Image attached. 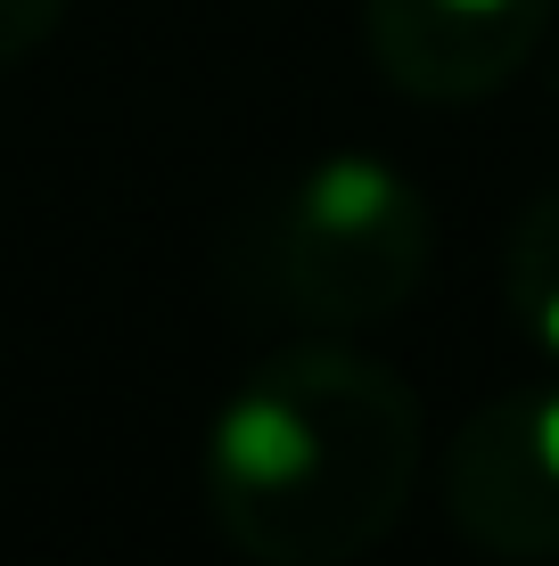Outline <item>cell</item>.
Instances as JSON below:
<instances>
[{
	"label": "cell",
	"mask_w": 559,
	"mask_h": 566,
	"mask_svg": "<svg viewBox=\"0 0 559 566\" xmlns=\"http://www.w3.org/2000/svg\"><path fill=\"white\" fill-rule=\"evenodd\" d=\"M420 484V395L338 337L256 361L206 427V510L256 566H354Z\"/></svg>",
	"instance_id": "obj_1"
},
{
	"label": "cell",
	"mask_w": 559,
	"mask_h": 566,
	"mask_svg": "<svg viewBox=\"0 0 559 566\" xmlns=\"http://www.w3.org/2000/svg\"><path fill=\"white\" fill-rule=\"evenodd\" d=\"M436 213L412 172L387 156H313L280 172L222 230V287L256 312L338 337L371 328L428 287Z\"/></svg>",
	"instance_id": "obj_2"
},
{
	"label": "cell",
	"mask_w": 559,
	"mask_h": 566,
	"mask_svg": "<svg viewBox=\"0 0 559 566\" xmlns=\"http://www.w3.org/2000/svg\"><path fill=\"white\" fill-rule=\"evenodd\" d=\"M445 517L494 558H559V386H510L460 419L445 452Z\"/></svg>",
	"instance_id": "obj_3"
},
{
	"label": "cell",
	"mask_w": 559,
	"mask_h": 566,
	"mask_svg": "<svg viewBox=\"0 0 559 566\" xmlns=\"http://www.w3.org/2000/svg\"><path fill=\"white\" fill-rule=\"evenodd\" d=\"M551 33V0H362V42L412 99L460 107L503 91Z\"/></svg>",
	"instance_id": "obj_4"
},
{
	"label": "cell",
	"mask_w": 559,
	"mask_h": 566,
	"mask_svg": "<svg viewBox=\"0 0 559 566\" xmlns=\"http://www.w3.org/2000/svg\"><path fill=\"white\" fill-rule=\"evenodd\" d=\"M503 296H510V321L559 361V189L527 198V213L510 222V247H503Z\"/></svg>",
	"instance_id": "obj_5"
},
{
	"label": "cell",
	"mask_w": 559,
	"mask_h": 566,
	"mask_svg": "<svg viewBox=\"0 0 559 566\" xmlns=\"http://www.w3.org/2000/svg\"><path fill=\"white\" fill-rule=\"evenodd\" d=\"M66 9H74V0H0V66L33 57L58 25H66Z\"/></svg>",
	"instance_id": "obj_6"
},
{
	"label": "cell",
	"mask_w": 559,
	"mask_h": 566,
	"mask_svg": "<svg viewBox=\"0 0 559 566\" xmlns=\"http://www.w3.org/2000/svg\"><path fill=\"white\" fill-rule=\"evenodd\" d=\"M551 99H559V74H551Z\"/></svg>",
	"instance_id": "obj_7"
}]
</instances>
